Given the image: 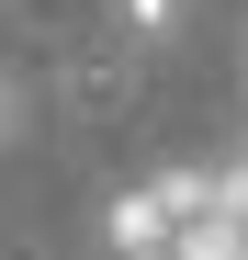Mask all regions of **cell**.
<instances>
[{
  "instance_id": "obj_1",
  "label": "cell",
  "mask_w": 248,
  "mask_h": 260,
  "mask_svg": "<svg viewBox=\"0 0 248 260\" xmlns=\"http://www.w3.org/2000/svg\"><path fill=\"white\" fill-rule=\"evenodd\" d=\"M203 204H215V170H158V181L113 192L102 249H113V260H181V238H192V215H203Z\"/></svg>"
},
{
  "instance_id": "obj_2",
  "label": "cell",
  "mask_w": 248,
  "mask_h": 260,
  "mask_svg": "<svg viewBox=\"0 0 248 260\" xmlns=\"http://www.w3.org/2000/svg\"><path fill=\"white\" fill-rule=\"evenodd\" d=\"M113 34H124L136 57H158V46L192 34V0H113Z\"/></svg>"
},
{
  "instance_id": "obj_3",
  "label": "cell",
  "mask_w": 248,
  "mask_h": 260,
  "mask_svg": "<svg viewBox=\"0 0 248 260\" xmlns=\"http://www.w3.org/2000/svg\"><path fill=\"white\" fill-rule=\"evenodd\" d=\"M23 102H34L23 79H0V136H23Z\"/></svg>"
}]
</instances>
